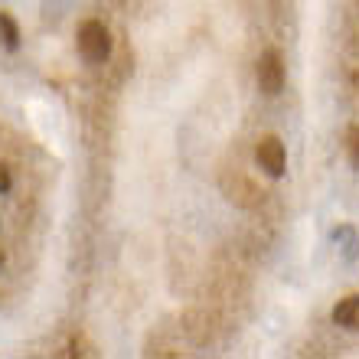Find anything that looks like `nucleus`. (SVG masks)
I'll use <instances>...</instances> for the list:
<instances>
[{
  "mask_svg": "<svg viewBox=\"0 0 359 359\" xmlns=\"http://www.w3.org/2000/svg\"><path fill=\"white\" fill-rule=\"evenodd\" d=\"M76 46H79V53H82L86 62L102 66L104 59L111 56V33H108V27H104L102 20H86V23L79 27Z\"/></svg>",
  "mask_w": 359,
  "mask_h": 359,
  "instance_id": "nucleus-1",
  "label": "nucleus"
},
{
  "mask_svg": "<svg viewBox=\"0 0 359 359\" xmlns=\"http://www.w3.org/2000/svg\"><path fill=\"white\" fill-rule=\"evenodd\" d=\"M255 79H258V88L265 95H278L287 82V69H284V59L278 49H265L258 56V66H255Z\"/></svg>",
  "mask_w": 359,
  "mask_h": 359,
  "instance_id": "nucleus-2",
  "label": "nucleus"
},
{
  "mask_svg": "<svg viewBox=\"0 0 359 359\" xmlns=\"http://www.w3.org/2000/svg\"><path fill=\"white\" fill-rule=\"evenodd\" d=\"M255 161L268 177H284V170H287V151H284V141L281 137H274V134L262 137L258 147H255Z\"/></svg>",
  "mask_w": 359,
  "mask_h": 359,
  "instance_id": "nucleus-3",
  "label": "nucleus"
},
{
  "mask_svg": "<svg viewBox=\"0 0 359 359\" xmlns=\"http://www.w3.org/2000/svg\"><path fill=\"white\" fill-rule=\"evenodd\" d=\"M222 189H226V196L232 199L236 206H242V209H252V206L262 203V187H255L245 173H238V170L232 173V177L222 180Z\"/></svg>",
  "mask_w": 359,
  "mask_h": 359,
  "instance_id": "nucleus-4",
  "label": "nucleus"
},
{
  "mask_svg": "<svg viewBox=\"0 0 359 359\" xmlns=\"http://www.w3.org/2000/svg\"><path fill=\"white\" fill-rule=\"evenodd\" d=\"M333 323H340L346 330H356L359 327V297H343L337 307H333Z\"/></svg>",
  "mask_w": 359,
  "mask_h": 359,
  "instance_id": "nucleus-5",
  "label": "nucleus"
},
{
  "mask_svg": "<svg viewBox=\"0 0 359 359\" xmlns=\"http://www.w3.org/2000/svg\"><path fill=\"white\" fill-rule=\"evenodd\" d=\"M0 39H4V46L7 49H17V43H20L17 20L10 17V13H0Z\"/></svg>",
  "mask_w": 359,
  "mask_h": 359,
  "instance_id": "nucleus-6",
  "label": "nucleus"
},
{
  "mask_svg": "<svg viewBox=\"0 0 359 359\" xmlns=\"http://www.w3.org/2000/svg\"><path fill=\"white\" fill-rule=\"evenodd\" d=\"M346 151H350V161L359 163V124H353L346 131Z\"/></svg>",
  "mask_w": 359,
  "mask_h": 359,
  "instance_id": "nucleus-7",
  "label": "nucleus"
},
{
  "mask_svg": "<svg viewBox=\"0 0 359 359\" xmlns=\"http://www.w3.org/2000/svg\"><path fill=\"white\" fill-rule=\"evenodd\" d=\"M13 187V173H10V167L4 161H0V193H7V189Z\"/></svg>",
  "mask_w": 359,
  "mask_h": 359,
  "instance_id": "nucleus-8",
  "label": "nucleus"
},
{
  "mask_svg": "<svg viewBox=\"0 0 359 359\" xmlns=\"http://www.w3.org/2000/svg\"><path fill=\"white\" fill-rule=\"evenodd\" d=\"M7 265V252H4V248H0V268Z\"/></svg>",
  "mask_w": 359,
  "mask_h": 359,
  "instance_id": "nucleus-9",
  "label": "nucleus"
}]
</instances>
